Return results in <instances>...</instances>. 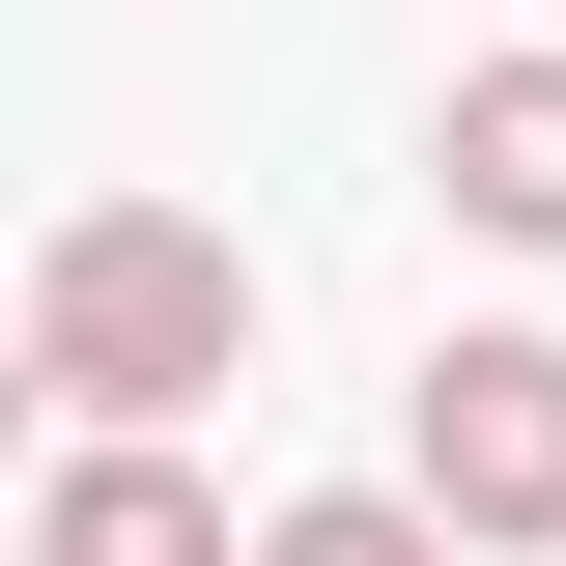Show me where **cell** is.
I'll use <instances>...</instances> for the list:
<instances>
[{
	"label": "cell",
	"mask_w": 566,
	"mask_h": 566,
	"mask_svg": "<svg viewBox=\"0 0 566 566\" xmlns=\"http://www.w3.org/2000/svg\"><path fill=\"white\" fill-rule=\"evenodd\" d=\"M255 368V255H227L199 199H85L57 255H29V397L57 424H170Z\"/></svg>",
	"instance_id": "obj_1"
},
{
	"label": "cell",
	"mask_w": 566,
	"mask_h": 566,
	"mask_svg": "<svg viewBox=\"0 0 566 566\" xmlns=\"http://www.w3.org/2000/svg\"><path fill=\"white\" fill-rule=\"evenodd\" d=\"M453 538H566V340H453L424 368V453H397Z\"/></svg>",
	"instance_id": "obj_2"
},
{
	"label": "cell",
	"mask_w": 566,
	"mask_h": 566,
	"mask_svg": "<svg viewBox=\"0 0 566 566\" xmlns=\"http://www.w3.org/2000/svg\"><path fill=\"white\" fill-rule=\"evenodd\" d=\"M29 566H227V482H170V424H85L29 482Z\"/></svg>",
	"instance_id": "obj_3"
},
{
	"label": "cell",
	"mask_w": 566,
	"mask_h": 566,
	"mask_svg": "<svg viewBox=\"0 0 566 566\" xmlns=\"http://www.w3.org/2000/svg\"><path fill=\"white\" fill-rule=\"evenodd\" d=\"M424 170H453V227H510V255H566V57H482L453 114H424Z\"/></svg>",
	"instance_id": "obj_4"
},
{
	"label": "cell",
	"mask_w": 566,
	"mask_h": 566,
	"mask_svg": "<svg viewBox=\"0 0 566 566\" xmlns=\"http://www.w3.org/2000/svg\"><path fill=\"white\" fill-rule=\"evenodd\" d=\"M255 566H482V538H453V510H424V482H340V510H283Z\"/></svg>",
	"instance_id": "obj_5"
}]
</instances>
